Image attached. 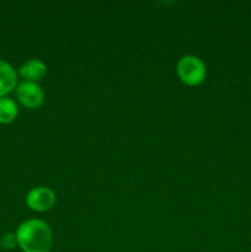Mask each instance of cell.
I'll return each instance as SVG.
<instances>
[{
    "mask_svg": "<svg viewBox=\"0 0 251 252\" xmlns=\"http://www.w3.org/2000/svg\"><path fill=\"white\" fill-rule=\"evenodd\" d=\"M46 73V64L38 59H30L19 69V75L25 79V81H30V83H36L37 80L43 78Z\"/></svg>",
    "mask_w": 251,
    "mask_h": 252,
    "instance_id": "5",
    "label": "cell"
},
{
    "mask_svg": "<svg viewBox=\"0 0 251 252\" xmlns=\"http://www.w3.org/2000/svg\"><path fill=\"white\" fill-rule=\"evenodd\" d=\"M16 96L20 102L27 108H38L43 105V90L36 83L22 81L17 85Z\"/></svg>",
    "mask_w": 251,
    "mask_h": 252,
    "instance_id": "3",
    "label": "cell"
},
{
    "mask_svg": "<svg viewBox=\"0 0 251 252\" xmlns=\"http://www.w3.org/2000/svg\"><path fill=\"white\" fill-rule=\"evenodd\" d=\"M17 106L14 100L9 97L0 98V123L7 125L14 122L17 116Z\"/></svg>",
    "mask_w": 251,
    "mask_h": 252,
    "instance_id": "7",
    "label": "cell"
},
{
    "mask_svg": "<svg viewBox=\"0 0 251 252\" xmlns=\"http://www.w3.org/2000/svg\"><path fill=\"white\" fill-rule=\"evenodd\" d=\"M17 74L7 62L0 59V98L16 88Z\"/></svg>",
    "mask_w": 251,
    "mask_h": 252,
    "instance_id": "6",
    "label": "cell"
},
{
    "mask_svg": "<svg viewBox=\"0 0 251 252\" xmlns=\"http://www.w3.org/2000/svg\"><path fill=\"white\" fill-rule=\"evenodd\" d=\"M54 202H56L54 192L44 186L34 187L26 196V204L34 212L49 211L54 206Z\"/></svg>",
    "mask_w": 251,
    "mask_h": 252,
    "instance_id": "4",
    "label": "cell"
},
{
    "mask_svg": "<svg viewBox=\"0 0 251 252\" xmlns=\"http://www.w3.org/2000/svg\"><path fill=\"white\" fill-rule=\"evenodd\" d=\"M177 75L182 83L188 86H197L206 79V65L196 56H185L177 63Z\"/></svg>",
    "mask_w": 251,
    "mask_h": 252,
    "instance_id": "2",
    "label": "cell"
},
{
    "mask_svg": "<svg viewBox=\"0 0 251 252\" xmlns=\"http://www.w3.org/2000/svg\"><path fill=\"white\" fill-rule=\"evenodd\" d=\"M16 234L6 233L0 238V245H1V248L5 249V250H11V249H14L15 246H16Z\"/></svg>",
    "mask_w": 251,
    "mask_h": 252,
    "instance_id": "8",
    "label": "cell"
},
{
    "mask_svg": "<svg viewBox=\"0 0 251 252\" xmlns=\"http://www.w3.org/2000/svg\"><path fill=\"white\" fill-rule=\"evenodd\" d=\"M17 244L24 252H49L52 248V230L39 219H29L16 230Z\"/></svg>",
    "mask_w": 251,
    "mask_h": 252,
    "instance_id": "1",
    "label": "cell"
}]
</instances>
